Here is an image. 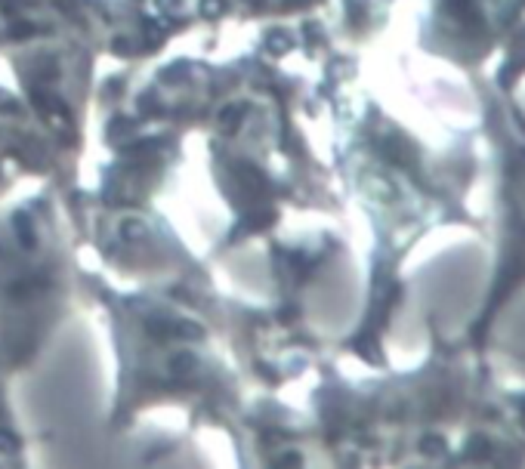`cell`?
<instances>
[{
  "mask_svg": "<svg viewBox=\"0 0 525 469\" xmlns=\"http://www.w3.org/2000/svg\"><path fill=\"white\" fill-rule=\"evenodd\" d=\"M522 74L498 62L491 74H473L479 99V143L491 170V275L460 343L488 358L495 327L525 291V108L516 99Z\"/></svg>",
  "mask_w": 525,
  "mask_h": 469,
  "instance_id": "cell-1",
  "label": "cell"
},
{
  "mask_svg": "<svg viewBox=\"0 0 525 469\" xmlns=\"http://www.w3.org/2000/svg\"><path fill=\"white\" fill-rule=\"evenodd\" d=\"M525 28V0H433L423 46L451 65L479 74Z\"/></svg>",
  "mask_w": 525,
  "mask_h": 469,
  "instance_id": "cell-2",
  "label": "cell"
}]
</instances>
